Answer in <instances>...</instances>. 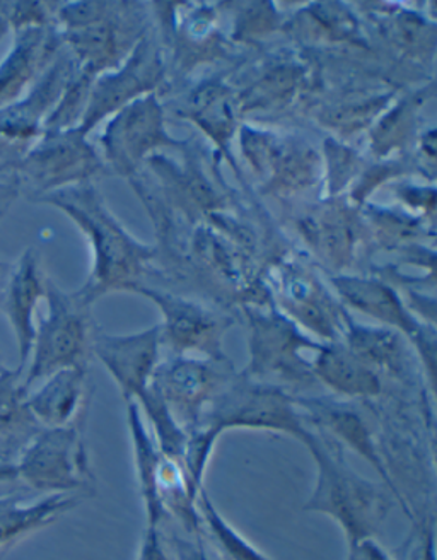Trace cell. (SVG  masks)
I'll use <instances>...</instances> for the list:
<instances>
[{
    "label": "cell",
    "mask_w": 437,
    "mask_h": 560,
    "mask_svg": "<svg viewBox=\"0 0 437 560\" xmlns=\"http://www.w3.org/2000/svg\"><path fill=\"white\" fill-rule=\"evenodd\" d=\"M36 203L59 209L84 233L93 252V267L79 296L93 304L109 292L129 291L141 284L147 265L153 261L151 246L137 242L109 212L93 184L75 185L47 195Z\"/></svg>",
    "instance_id": "obj_1"
},
{
    "label": "cell",
    "mask_w": 437,
    "mask_h": 560,
    "mask_svg": "<svg viewBox=\"0 0 437 560\" xmlns=\"http://www.w3.org/2000/svg\"><path fill=\"white\" fill-rule=\"evenodd\" d=\"M233 429L277 432L294 438L303 446L312 431L293 395L239 374L224 386L199 428L188 438L187 470L197 489H202L203 471L218 436Z\"/></svg>",
    "instance_id": "obj_2"
},
{
    "label": "cell",
    "mask_w": 437,
    "mask_h": 560,
    "mask_svg": "<svg viewBox=\"0 0 437 560\" xmlns=\"http://www.w3.org/2000/svg\"><path fill=\"white\" fill-rule=\"evenodd\" d=\"M305 447L317 465V482L305 510L333 517L349 545L375 537L391 510L385 490L357 474L342 446L324 432L312 428Z\"/></svg>",
    "instance_id": "obj_3"
},
{
    "label": "cell",
    "mask_w": 437,
    "mask_h": 560,
    "mask_svg": "<svg viewBox=\"0 0 437 560\" xmlns=\"http://www.w3.org/2000/svg\"><path fill=\"white\" fill-rule=\"evenodd\" d=\"M47 316L39 319L27 361L23 386L26 392L51 374L71 368L90 366L98 328L94 325L91 306L78 291L67 292L48 277Z\"/></svg>",
    "instance_id": "obj_4"
},
{
    "label": "cell",
    "mask_w": 437,
    "mask_h": 560,
    "mask_svg": "<svg viewBox=\"0 0 437 560\" xmlns=\"http://www.w3.org/2000/svg\"><path fill=\"white\" fill-rule=\"evenodd\" d=\"M103 172L105 164L98 152L75 127L44 132L16 163L0 172V178L16 188L20 197L36 203L63 188L91 184Z\"/></svg>",
    "instance_id": "obj_5"
},
{
    "label": "cell",
    "mask_w": 437,
    "mask_h": 560,
    "mask_svg": "<svg viewBox=\"0 0 437 560\" xmlns=\"http://www.w3.org/2000/svg\"><path fill=\"white\" fill-rule=\"evenodd\" d=\"M250 325V364L243 376L262 385L284 389H311L318 385L312 361L306 352H318L300 328L277 310L245 307Z\"/></svg>",
    "instance_id": "obj_6"
},
{
    "label": "cell",
    "mask_w": 437,
    "mask_h": 560,
    "mask_svg": "<svg viewBox=\"0 0 437 560\" xmlns=\"http://www.w3.org/2000/svg\"><path fill=\"white\" fill-rule=\"evenodd\" d=\"M16 479L44 494L91 492L94 475L84 441V425L39 429L14 462Z\"/></svg>",
    "instance_id": "obj_7"
},
{
    "label": "cell",
    "mask_w": 437,
    "mask_h": 560,
    "mask_svg": "<svg viewBox=\"0 0 437 560\" xmlns=\"http://www.w3.org/2000/svg\"><path fill=\"white\" fill-rule=\"evenodd\" d=\"M160 307L163 324L160 325L161 347H168L173 358H199L227 361L224 354V335L233 325L229 316L211 310L205 304L169 292L144 288L132 289Z\"/></svg>",
    "instance_id": "obj_8"
},
{
    "label": "cell",
    "mask_w": 437,
    "mask_h": 560,
    "mask_svg": "<svg viewBox=\"0 0 437 560\" xmlns=\"http://www.w3.org/2000/svg\"><path fill=\"white\" fill-rule=\"evenodd\" d=\"M233 377L229 361L172 358L168 362H160L151 386L190 436Z\"/></svg>",
    "instance_id": "obj_9"
},
{
    "label": "cell",
    "mask_w": 437,
    "mask_h": 560,
    "mask_svg": "<svg viewBox=\"0 0 437 560\" xmlns=\"http://www.w3.org/2000/svg\"><path fill=\"white\" fill-rule=\"evenodd\" d=\"M74 66L63 48L23 97L0 108V172L16 163L44 136L45 121L59 103Z\"/></svg>",
    "instance_id": "obj_10"
},
{
    "label": "cell",
    "mask_w": 437,
    "mask_h": 560,
    "mask_svg": "<svg viewBox=\"0 0 437 560\" xmlns=\"http://www.w3.org/2000/svg\"><path fill=\"white\" fill-rule=\"evenodd\" d=\"M273 277V296L281 306L282 315L327 343L342 342L351 318L342 303L330 294L308 267L287 261Z\"/></svg>",
    "instance_id": "obj_11"
},
{
    "label": "cell",
    "mask_w": 437,
    "mask_h": 560,
    "mask_svg": "<svg viewBox=\"0 0 437 560\" xmlns=\"http://www.w3.org/2000/svg\"><path fill=\"white\" fill-rule=\"evenodd\" d=\"M105 160L118 175L132 176L149 152L180 145L164 129V114L153 93L118 109L102 137Z\"/></svg>",
    "instance_id": "obj_12"
},
{
    "label": "cell",
    "mask_w": 437,
    "mask_h": 560,
    "mask_svg": "<svg viewBox=\"0 0 437 560\" xmlns=\"http://www.w3.org/2000/svg\"><path fill=\"white\" fill-rule=\"evenodd\" d=\"M333 288L342 303L354 307L363 315L378 319L379 324L394 331H402L417 347L424 359L430 386L436 385V334L434 328L418 324L414 315L406 310L399 294L382 280L367 277L339 276L332 279Z\"/></svg>",
    "instance_id": "obj_13"
},
{
    "label": "cell",
    "mask_w": 437,
    "mask_h": 560,
    "mask_svg": "<svg viewBox=\"0 0 437 560\" xmlns=\"http://www.w3.org/2000/svg\"><path fill=\"white\" fill-rule=\"evenodd\" d=\"M294 400L311 428L324 432L340 446H347L355 455L366 459L367 464L371 465L376 474L381 477L382 482L387 483L388 489L393 492L394 498L400 499L403 510L409 513L399 487L393 482V477L388 470L387 462L379 452L371 425L354 405L349 401L333 400V398L294 397Z\"/></svg>",
    "instance_id": "obj_14"
},
{
    "label": "cell",
    "mask_w": 437,
    "mask_h": 560,
    "mask_svg": "<svg viewBox=\"0 0 437 560\" xmlns=\"http://www.w3.org/2000/svg\"><path fill=\"white\" fill-rule=\"evenodd\" d=\"M93 355L114 377L123 400L139 401L144 397L160 366V325L132 335H108L98 331Z\"/></svg>",
    "instance_id": "obj_15"
},
{
    "label": "cell",
    "mask_w": 437,
    "mask_h": 560,
    "mask_svg": "<svg viewBox=\"0 0 437 560\" xmlns=\"http://www.w3.org/2000/svg\"><path fill=\"white\" fill-rule=\"evenodd\" d=\"M47 279L38 252L27 248L16 264H11L4 282L0 285V312L4 313L16 339L20 366L23 373L35 340V315L39 301L45 300Z\"/></svg>",
    "instance_id": "obj_16"
},
{
    "label": "cell",
    "mask_w": 437,
    "mask_h": 560,
    "mask_svg": "<svg viewBox=\"0 0 437 560\" xmlns=\"http://www.w3.org/2000/svg\"><path fill=\"white\" fill-rule=\"evenodd\" d=\"M160 78L161 63L157 54L147 42H142L141 45H137L123 69L93 81L86 112L79 124V129L87 136L109 114H117L118 109L129 105L137 97L151 94Z\"/></svg>",
    "instance_id": "obj_17"
},
{
    "label": "cell",
    "mask_w": 437,
    "mask_h": 560,
    "mask_svg": "<svg viewBox=\"0 0 437 560\" xmlns=\"http://www.w3.org/2000/svg\"><path fill=\"white\" fill-rule=\"evenodd\" d=\"M14 42L0 60V108L17 102L63 50L57 24L12 33Z\"/></svg>",
    "instance_id": "obj_18"
},
{
    "label": "cell",
    "mask_w": 437,
    "mask_h": 560,
    "mask_svg": "<svg viewBox=\"0 0 437 560\" xmlns=\"http://www.w3.org/2000/svg\"><path fill=\"white\" fill-rule=\"evenodd\" d=\"M90 398L87 368H71L51 374L39 388L26 392V409L39 428L84 425Z\"/></svg>",
    "instance_id": "obj_19"
},
{
    "label": "cell",
    "mask_w": 437,
    "mask_h": 560,
    "mask_svg": "<svg viewBox=\"0 0 437 560\" xmlns=\"http://www.w3.org/2000/svg\"><path fill=\"white\" fill-rule=\"evenodd\" d=\"M312 373L318 385L328 386L336 395L351 400H371L382 394V382L344 342L321 343L312 359Z\"/></svg>",
    "instance_id": "obj_20"
},
{
    "label": "cell",
    "mask_w": 437,
    "mask_h": 560,
    "mask_svg": "<svg viewBox=\"0 0 437 560\" xmlns=\"http://www.w3.org/2000/svg\"><path fill=\"white\" fill-rule=\"evenodd\" d=\"M81 502L75 494H54L33 504H20L16 498H0V549L51 525Z\"/></svg>",
    "instance_id": "obj_21"
},
{
    "label": "cell",
    "mask_w": 437,
    "mask_h": 560,
    "mask_svg": "<svg viewBox=\"0 0 437 560\" xmlns=\"http://www.w3.org/2000/svg\"><path fill=\"white\" fill-rule=\"evenodd\" d=\"M130 440H132L133 462H135L137 480L141 483L142 498L147 511L149 526H157L164 510L160 501L161 467L163 453L160 452L153 434L149 432L141 409L135 401L127 404Z\"/></svg>",
    "instance_id": "obj_22"
},
{
    "label": "cell",
    "mask_w": 437,
    "mask_h": 560,
    "mask_svg": "<svg viewBox=\"0 0 437 560\" xmlns=\"http://www.w3.org/2000/svg\"><path fill=\"white\" fill-rule=\"evenodd\" d=\"M26 409L23 373L8 368L0 370V456L16 452V458L27 441L39 431Z\"/></svg>",
    "instance_id": "obj_23"
},
{
    "label": "cell",
    "mask_w": 437,
    "mask_h": 560,
    "mask_svg": "<svg viewBox=\"0 0 437 560\" xmlns=\"http://www.w3.org/2000/svg\"><path fill=\"white\" fill-rule=\"evenodd\" d=\"M342 342L354 352L361 361L379 374L387 371L394 376H403L406 371V350L399 331L390 328L364 327L349 322Z\"/></svg>",
    "instance_id": "obj_24"
},
{
    "label": "cell",
    "mask_w": 437,
    "mask_h": 560,
    "mask_svg": "<svg viewBox=\"0 0 437 560\" xmlns=\"http://www.w3.org/2000/svg\"><path fill=\"white\" fill-rule=\"evenodd\" d=\"M306 234L315 248L327 258L328 264L332 261V265L340 269L351 261L354 252V228L347 215L339 210H328L320 218L309 222Z\"/></svg>",
    "instance_id": "obj_25"
},
{
    "label": "cell",
    "mask_w": 437,
    "mask_h": 560,
    "mask_svg": "<svg viewBox=\"0 0 437 560\" xmlns=\"http://www.w3.org/2000/svg\"><path fill=\"white\" fill-rule=\"evenodd\" d=\"M197 502H199V510L200 514H202L203 522H205V525L211 529L212 538H214L215 544L218 545V549L223 550L227 559L269 560L224 522L223 516L215 511L214 504H212L211 498H209L203 487L199 490Z\"/></svg>",
    "instance_id": "obj_26"
},
{
    "label": "cell",
    "mask_w": 437,
    "mask_h": 560,
    "mask_svg": "<svg viewBox=\"0 0 437 560\" xmlns=\"http://www.w3.org/2000/svg\"><path fill=\"white\" fill-rule=\"evenodd\" d=\"M9 32L16 33L26 27L55 24L54 4L26 2V0H4L2 2Z\"/></svg>",
    "instance_id": "obj_27"
},
{
    "label": "cell",
    "mask_w": 437,
    "mask_h": 560,
    "mask_svg": "<svg viewBox=\"0 0 437 560\" xmlns=\"http://www.w3.org/2000/svg\"><path fill=\"white\" fill-rule=\"evenodd\" d=\"M139 560H172L168 553L164 552L163 541H161L160 534H157V526H149Z\"/></svg>",
    "instance_id": "obj_28"
},
{
    "label": "cell",
    "mask_w": 437,
    "mask_h": 560,
    "mask_svg": "<svg viewBox=\"0 0 437 560\" xmlns=\"http://www.w3.org/2000/svg\"><path fill=\"white\" fill-rule=\"evenodd\" d=\"M349 560H391L373 538L351 545Z\"/></svg>",
    "instance_id": "obj_29"
},
{
    "label": "cell",
    "mask_w": 437,
    "mask_h": 560,
    "mask_svg": "<svg viewBox=\"0 0 437 560\" xmlns=\"http://www.w3.org/2000/svg\"><path fill=\"white\" fill-rule=\"evenodd\" d=\"M20 199L16 188L0 178V221L5 218L14 202Z\"/></svg>",
    "instance_id": "obj_30"
},
{
    "label": "cell",
    "mask_w": 437,
    "mask_h": 560,
    "mask_svg": "<svg viewBox=\"0 0 437 560\" xmlns=\"http://www.w3.org/2000/svg\"><path fill=\"white\" fill-rule=\"evenodd\" d=\"M175 549L180 560H209L202 547H197V545L188 544L185 540H175Z\"/></svg>",
    "instance_id": "obj_31"
},
{
    "label": "cell",
    "mask_w": 437,
    "mask_h": 560,
    "mask_svg": "<svg viewBox=\"0 0 437 560\" xmlns=\"http://www.w3.org/2000/svg\"><path fill=\"white\" fill-rule=\"evenodd\" d=\"M14 479H16V468H14V464H0V482Z\"/></svg>",
    "instance_id": "obj_32"
},
{
    "label": "cell",
    "mask_w": 437,
    "mask_h": 560,
    "mask_svg": "<svg viewBox=\"0 0 437 560\" xmlns=\"http://www.w3.org/2000/svg\"><path fill=\"white\" fill-rule=\"evenodd\" d=\"M9 33L8 21H5L4 11H2V2H0V42Z\"/></svg>",
    "instance_id": "obj_33"
},
{
    "label": "cell",
    "mask_w": 437,
    "mask_h": 560,
    "mask_svg": "<svg viewBox=\"0 0 437 560\" xmlns=\"http://www.w3.org/2000/svg\"><path fill=\"white\" fill-rule=\"evenodd\" d=\"M9 269H11V264H8V261L0 260V285H2V282H4Z\"/></svg>",
    "instance_id": "obj_34"
},
{
    "label": "cell",
    "mask_w": 437,
    "mask_h": 560,
    "mask_svg": "<svg viewBox=\"0 0 437 560\" xmlns=\"http://www.w3.org/2000/svg\"><path fill=\"white\" fill-rule=\"evenodd\" d=\"M2 368H4V366H2V364H0V370H2Z\"/></svg>",
    "instance_id": "obj_35"
}]
</instances>
